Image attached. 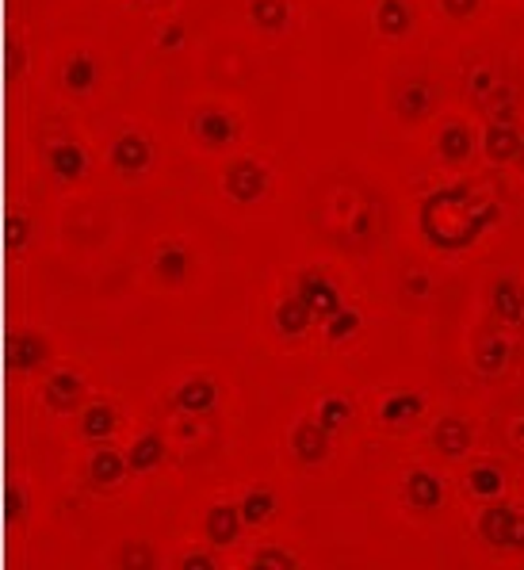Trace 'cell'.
<instances>
[{"instance_id":"obj_34","label":"cell","mask_w":524,"mask_h":570,"mask_svg":"<svg viewBox=\"0 0 524 570\" xmlns=\"http://www.w3.org/2000/svg\"><path fill=\"white\" fill-rule=\"evenodd\" d=\"M253 566H284V570H291V566H298V559L284 547H260L253 555Z\"/></svg>"},{"instance_id":"obj_33","label":"cell","mask_w":524,"mask_h":570,"mask_svg":"<svg viewBox=\"0 0 524 570\" xmlns=\"http://www.w3.org/2000/svg\"><path fill=\"white\" fill-rule=\"evenodd\" d=\"M31 242V218H24L20 211H12L5 218V249L8 253H20Z\"/></svg>"},{"instance_id":"obj_25","label":"cell","mask_w":524,"mask_h":570,"mask_svg":"<svg viewBox=\"0 0 524 570\" xmlns=\"http://www.w3.org/2000/svg\"><path fill=\"white\" fill-rule=\"evenodd\" d=\"M467 486H471L475 498L494 502V498H501V490H505V475L494 464H475L471 471H467Z\"/></svg>"},{"instance_id":"obj_38","label":"cell","mask_w":524,"mask_h":570,"mask_svg":"<svg viewBox=\"0 0 524 570\" xmlns=\"http://www.w3.org/2000/svg\"><path fill=\"white\" fill-rule=\"evenodd\" d=\"M479 8V0H444V12L452 15V20H467Z\"/></svg>"},{"instance_id":"obj_15","label":"cell","mask_w":524,"mask_h":570,"mask_svg":"<svg viewBox=\"0 0 524 570\" xmlns=\"http://www.w3.org/2000/svg\"><path fill=\"white\" fill-rule=\"evenodd\" d=\"M149 157H154V150H149V142L142 135H123V138H116V145H111V165L126 176H138L149 165Z\"/></svg>"},{"instance_id":"obj_1","label":"cell","mask_w":524,"mask_h":570,"mask_svg":"<svg viewBox=\"0 0 524 570\" xmlns=\"http://www.w3.org/2000/svg\"><path fill=\"white\" fill-rule=\"evenodd\" d=\"M498 218H501V207L494 199H479L467 184H448V188L425 195V204L418 211V226L433 249L459 253V249H471Z\"/></svg>"},{"instance_id":"obj_36","label":"cell","mask_w":524,"mask_h":570,"mask_svg":"<svg viewBox=\"0 0 524 570\" xmlns=\"http://www.w3.org/2000/svg\"><path fill=\"white\" fill-rule=\"evenodd\" d=\"M157 555L146 544H130L126 551H119V566H154Z\"/></svg>"},{"instance_id":"obj_14","label":"cell","mask_w":524,"mask_h":570,"mask_svg":"<svg viewBox=\"0 0 524 570\" xmlns=\"http://www.w3.org/2000/svg\"><path fill=\"white\" fill-rule=\"evenodd\" d=\"M406 502L418 513H433L444 505V483L433 471H409L406 475Z\"/></svg>"},{"instance_id":"obj_18","label":"cell","mask_w":524,"mask_h":570,"mask_svg":"<svg viewBox=\"0 0 524 570\" xmlns=\"http://www.w3.org/2000/svg\"><path fill=\"white\" fill-rule=\"evenodd\" d=\"M130 475V464H126V452L119 448H96L88 459V479L96 486H116Z\"/></svg>"},{"instance_id":"obj_4","label":"cell","mask_w":524,"mask_h":570,"mask_svg":"<svg viewBox=\"0 0 524 570\" xmlns=\"http://www.w3.org/2000/svg\"><path fill=\"white\" fill-rule=\"evenodd\" d=\"M329 448H333V429H326L322 421L314 417H303L291 433V452L303 467H317L322 459H329Z\"/></svg>"},{"instance_id":"obj_24","label":"cell","mask_w":524,"mask_h":570,"mask_svg":"<svg viewBox=\"0 0 524 570\" xmlns=\"http://www.w3.org/2000/svg\"><path fill=\"white\" fill-rule=\"evenodd\" d=\"M437 150H440V157H444L448 165H459V161L471 157V150H475V135L467 131L463 123H452V126H444V131H440Z\"/></svg>"},{"instance_id":"obj_20","label":"cell","mask_w":524,"mask_h":570,"mask_svg":"<svg viewBox=\"0 0 524 570\" xmlns=\"http://www.w3.org/2000/svg\"><path fill=\"white\" fill-rule=\"evenodd\" d=\"M154 272L161 284H184L192 275V253L184 245H161L154 256Z\"/></svg>"},{"instance_id":"obj_26","label":"cell","mask_w":524,"mask_h":570,"mask_svg":"<svg viewBox=\"0 0 524 570\" xmlns=\"http://www.w3.org/2000/svg\"><path fill=\"white\" fill-rule=\"evenodd\" d=\"M513 360V348H509V341L505 337H490V341H482V348H479V372L482 375H498L505 364Z\"/></svg>"},{"instance_id":"obj_22","label":"cell","mask_w":524,"mask_h":570,"mask_svg":"<svg viewBox=\"0 0 524 570\" xmlns=\"http://www.w3.org/2000/svg\"><path fill=\"white\" fill-rule=\"evenodd\" d=\"M421 410H425V398L418 391H395V395L383 398L379 417L387 421V425H406V421L421 417Z\"/></svg>"},{"instance_id":"obj_29","label":"cell","mask_w":524,"mask_h":570,"mask_svg":"<svg viewBox=\"0 0 524 570\" xmlns=\"http://www.w3.org/2000/svg\"><path fill=\"white\" fill-rule=\"evenodd\" d=\"M348 417H352V402L345 395H326L322 402H317V421H322L326 429H345L348 425Z\"/></svg>"},{"instance_id":"obj_9","label":"cell","mask_w":524,"mask_h":570,"mask_svg":"<svg viewBox=\"0 0 524 570\" xmlns=\"http://www.w3.org/2000/svg\"><path fill=\"white\" fill-rule=\"evenodd\" d=\"M43 398L54 414H73L85 402V379L77 372H54L43 387Z\"/></svg>"},{"instance_id":"obj_16","label":"cell","mask_w":524,"mask_h":570,"mask_svg":"<svg viewBox=\"0 0 524 570\" xmlns=\"http://www.w3.org/2000/svg\"><path fill=\"white\" fill-rule=\"evenodd\" d=\"M165 436L161 433H142L135 445L126 448V464H130V475H149V471H157L165 464Z\"/></svg>"},{"instance_id":"obj_10","label":"cell","mask_w":524,"mask_h":570,"mask_svg":"<svg viewBox=\"0 0 524 570\" xmlns=\"http://www.w3.org/2000/svg\"><path fill=\"white\" fill-rule=\"evenodd\" d=\"M471 440H475V429L467 417H440L433 425V448L444 455V459H459L471 452Z\"/></svg>"},{"instance_id":"obj_19","label":"cell","mask_w":524,"mask_h":570,"mask_svg":"<svg viewBox=\"0 0 524 570\" xmlns=\"http://www.w3.org/2000/svg\"><path fill=\"white\" fill-rule=\"evenodd\" d=\"M46 165H50V173L58 180H81L85 169H88V154L81 150L77 142H58V145H50Z\"/></svg>"},{"instance_id":"obj_21","label":"cell","mask_w":524,"mask_h":570,"mask_svg":"<svg viewBox=\"0 0 524 570\" xmlns=\"http://www.w3.org/2000/svg\"><path fill=\"white\" fill-rule=\"evenodd\" d=\"M196 135H199V142H207V145H215V150H222V145H230L237 138V123L227 112H215V107H211V112H199Z\"/></svg>"},{"instance_id":"obj_17","label":"cell","mask_w":524,"mask_h":570,"mask_svg":"<svg viewBox=\"0 0 524 570\" xmlns=\"http://www.w3.org/2000/svg\"><path fill=\"white\" fill-rule=\"evenodd\" d=\"M119 429V414L111 402H92V406H85L81 414V436L92 440V445H107L111 436H116Z\"/></svg>"},{"instance_id":"obj_32","label":"cell","mask_w":524,"mask_h":570,"mask_svg":"<svg viewBox=\"0 0 524 570\" xmlns=\"http://www.w3.org/2000/svg\"><path fill=\"white\" fill-rule=\"evenodd\" d=\"M253 20L265 31H279L287 24V5L284 0H253Z\"/></svg>"},{"instance_id":"obj_28","label":"cell","mask_w":524,"mask_h":570,"mask_svg":"<svg viewBox=\"0 0 524 570\" xmlns=\"http://www.w3.org/2000/svg\"><path fill=\"white\" fill-rule=\"evenodd\" d=\"M322 325H326V337H329V341H348V337H357V334H360L364 318H360V310H357V306H341V310H337L333 318H326Z\"/></svg>"},{"instance_id":"obj_11","label":"cell","mask_w":524,"mask_h":570,"mask_svg":"<svg viewBox=\"0 0 524 570\" xmlns=\"http://www.w3.org/2000/svg\"><path fill=\"white\" fill-rule=\"evenodd\" d=\"M272 322H276V334H279V337H287V341L307 337L310 329L317 325V318L310 315V306H307L303 299H298L295 291H291L287 299H279V306H276V318H272Z\"/></svg>"},{"instance_id":"obj_6","label":"cell","mask_w":524,"mask_h":570,"mask_svg":"<svg viewBox=\"0 0 524 570\" xmlns=\"http://www.w3.org/2000/svg\"><path fill=\"white\" fill-rule=\"evenodd\" d=\"M241 528H249L246 517H241V505L237 502H218L207 509V517H203V536H207L211 547H230L237 544Z\"/></svg>"},{"instance_id":"obj_23","label":"cell","mask_w":524,"mask_h":570,"mask_svg":"<svg viewBox=\"0 0 524 570\" xmlns=\"http://www.w3.org/2000/svg\"><path fill=\"white\" fill-rule=\"evenodd\" d=\"M241 517H246V525L249 528H257V525H265V521H272L276 517V509H279V498L272 490H265V486H253V490H246L241 494Z\"/></svg>"},{"instance_id":"obj_40","label":"cell","mask_w":524,"mask_h":570,"mask_svg":"<svg viewBox=\"0 0 524 570\" xmlns=\"http://www.w3.org/2000/svg\"><path fill=\"white\" fill-rule=\"evenodd\" d=\"M517 161H520V169H524V145H520V157Z\"/></svg>"},{"instance_id":"obj_37","label":"cell","mask_w":524,"mask_h":570,"mask_svg":"<svg viewBox=\"0 0 524 570\" xmlns=\"http://www.w3.org/2000/svg\"><path fill=\"white\" fill-rule=\"evenodd\" d=\"M180 566H184V570H215V566H218V559H215V555H207V551H196V555H184V559H180Z\"/></svg>"},{"instance_id":"obj_30","label":"cell","mask_w":524,"mask_h":570,"mask_svg":"<svg viewBox=\"0 0 524 570\" xmlns=\"http://www.w3.org/2000/svg\"><path fill=\"white\" fill-rule=\"evenodd\" d=\"M428 104H433V92H428V85H421V81L406 85V88L398 92V112H402L406 119L425 115V112H428Z\"/></svg>"},{"instance_id":"obj_12","label":"cell","mask_w":524,"mask_h":570,"mask_svg":"<svg viewBox=\"0 0 524 570\" xmlns=\"http://www.w3.org/2000/svg\"><path fill=\"white\" fill-rule=\"evenodd\" d=\"M520 145H524V135L517 131V126L509 119H498L486 126V138H482V150L490 161L505 165V161H517L520 157Z\"/></svg>"},{"instance_id":"obj_31","label":"cell","mask_w":524,"mask_h":570,"mask_svg":"<svg viewBox=\"0 0 524 570\" xmlns=\"http://www.w3.org/2000/svg\"><path fill=\"white\" fill-rule=\"evenodd\" d=\"M96 77H100V69H96V62H92V58H85V54L66 65V85L73 92H88L92 85H96Z\"/></svg>"},{"instance_id":"obj_3","label":"cell","mask_w":524,"mask_h":570,"mask_svg":"<svg viewBox=\"0 0 524 570\" xmlns=\"http://www.w3.org/2000/svg\"><path fill=\"white\" fill-rule=\"evenodd\" d=\"M222 184H227V195L234 199V204H257V199L268 192V169L253 157H237V161L227 165Z\"/></svg>"},{"instance_id":"obj_8","label":"cell","mask_w":524,"mask_h":570,"mask_svg":"<svg viewBox=\"0 0 524 570\" xmlns=\"http://www.w3.org/2000/svg\"><path fill=\"white\" fill-rule=\"evenodd\" d=\"M173 406L188 417H207L215 406H218V383L207 379V375H192L184 379L176 395H173Z\"/></svg>"},{"instance_id":"obj_27","label":"cell","mask_w":524,"mask_h":570,"mask_svg":"<svg viewBox=\"0 0 524 570\" xmlns=\"http://www.w3.org/2000/svg\"><path fill=\"white\" fill-rule=\"evenodd\" d=\"M376 20H379V31H383V35H406L414 15H409L406 0H383L379 12H376Z\"/></svg>"},{"instance_id":"obj_35","label":"cell","mask_w":524,"mask_h":570,"mask_svg":"<svg viewBox=\"0 0 524 570\" xmlns=\"http://www.w3.org/2000/svg\"><path fill=\"white\" fill-rule=\"evenodd\" d=\"M24 513H27V498H24V490L15 486V483H8V490H5V521H8V525H20Z\"/></svg>"},{"instance_id":"obj_7","label":"cell","mask_w":524,"mask_h":570,"mask_svg":"<svg viewBox=\"0 0 524 570\" xmlns=\"http://www.w3.org/2000/svg\"><path fill=\"white\" fill-rule=\"evenodd\" d=\"M517 505L509 502H486V509L479 513V536L490 544V547H501V551H509V540H513V525H517Z\"/></svg>"},{"instance_id":"obj_13","label":"cell","mask_w":524,"mask_h":570,"mask_svg":"<svg viewBox=\"0 0 524 570\" xmlns=\"http://www.w3.org/2000/svg\"><path fill=\"white\" fill-rule=\"evenodd\" d=\"M490 310L498 315V322L517 325L524 322V287L513 280V275H501L490 287Z\"/></svg>"},{"instance_id":"obj_39","label":"cell","mask_w":524,"mask_h":570,"mask_svg":"<svg viewBox=\"0 0 524 570\" xmlns=\"http://www.w3.org/2000/svg\"><path fill=\"white\" fill-rule=\"evenodd\" d=\"M509 551H524V513H517V525H513V540Z\"/></svg>"},{"instance_id":"obj_2","label":"cell","mask_w":524,"mask_h":570,"mask_svg":"<svg viewBox=\"0 0 524 570\" xmlns=\"http://www.w3.org/2000/svg\"><path fill=\"white\" fill-rule=\"evenodd\" d=\"M295 295L310 306V315H314L317 322L333 318L337 310L345 306V299H341V291H337V284L329 280L326 272H314V268H310V272H298V280H295Z\"/></svg>"},{"instance_id":"obj_5","label":"cell","mask_w":524,"mask_h":570,"mask_svg":"<svg viewBox=\"0 0 524 570\" xmlns=\"http://www.w3.org/2000/svg\"><path fill=\"white\" fill-rule=\"evenodd\" d=\"M50 360V341L35 329H20V334L8 337V367L20 375H31Z\"/></svg>"}]
</instances>
